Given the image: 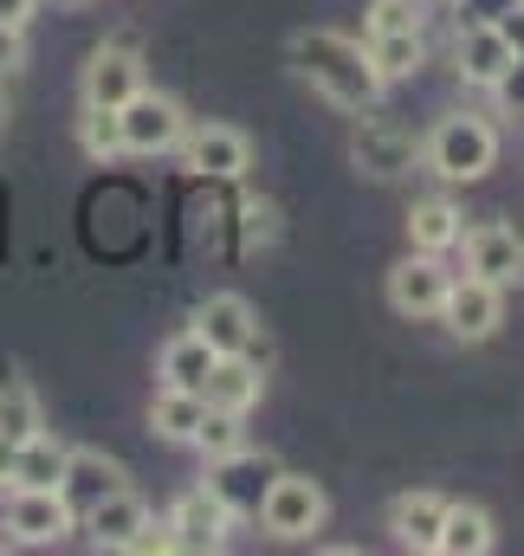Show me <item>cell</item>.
I'll use <instances>...</instances> for the list:
<instances>
[{
    "mask_svg": "<svg viewBox=\"0 0 524 556\" xmlns=\"http://www.w3.org/2000/svg\"><path fill=\"white\" fill-rule=\"evenodd\" d=\"M291 65H298V78H311V91H324L337 111H370L376 98H383V72H376V59L357 46V39H344V33H291Z\"/></svg>",
    "mask_w": 524,
    "mask_h": 556,
    "instance_id": "cell-1",
    "label": "cell"
},
{
    "mask_svg": "<svg viewBox=\"0 0 524 556\" xmlns=\"http://www.w3.org/2000/svg\"><path fill=\"white\" fill-rule=\"evenodd\" d=\"M427 168L440 175V181H479V175H492V162H499V130L486 124V117H440L434 124V137H427Z\"/></svg>",
    "mask_w": 524,
    "mask_h": 556,
    "instance_id": "cell-2",
    "label": "cell"
},
{
    "mask_svg": "<svg viewBox=\"0 0 524 556\" xmlns=\"http://www.w3.org/2000/svg\"><path fill=\"white\" fill-rule=\"evenodd\" d=\"M260 518H265L272 538H317L324 518H330V498H324L317 479H304V472H278L272 492H265V505H260Z\"/></svg>",
    "mask_w": 524,
    "mask_h": 556,
    "instance_id": "cell-3",
    "label": "cell"
},
{
    "mask_svg": "<svg viewBox=\"0 0 524 556\" xmlns=\"http://www.w3.org/2000/svg\"><path fill=\"white\" fill-rule=\"evenodd\" d=\"M272 479H278V459L260 453V446H234V453H221L214 466H208V492L240 518V511H260L265 492H272Z\"/></svg>",
    "mask_w": 524,
    "mask_h": 556,
    "instance_id": "cell-4",
    "label": "cell"
},
{
    "mask_svg": "<svg viewBox=\"0 0 524 556\" xmlns=\"http://www.w3.org/2000/svg\"><path fill=\"white\" fill-rule=\"evenodd\" d=\"M0 518H7V531H13V544H59V538L78 525V511L65 505L59 485H13V505H7Z\"/></svg>",
    "mask_w": 524,
    "mask_h": 556,
    "instance_id": "cell-5",
    "label": "cell"
},
{
    "mask_svg": "<svg viewBox=\"0 0 524 556\" xmlns=\"http://www.w3.org/2000/svg\"><path fill=\"white\" fill-rule=\"evenodd\" d=\"M440 317H447V330H453L460 343H486V337L499 330V317H506V285H492V278H479V273L453 278Z\"/></svg>",
    "mask_w": 524,
    "mask_h": 556,
    "instance_id": "cell-6",
    "label": "cell"
},
{
    "mask_svg": "<svg viewBox=\"0 0 524 556\" xmlns=\"http://www.w3.org/2000/svg\"><path fill=\"white\" fill-rule=\"evenodd\" d=\"M195 337H208L214 356H253L260 343V317L240 291H214L201 311H195Z\"/></svg>",
    "mask_w": 524,
    "mask_h": 556,
    "instance_id": "cell-7",
    "label": "cell"
},
{
    "mask_svg": "<svg viewBox=\"0 0 524 556\" xmlns=\"http://www.w3.org/2000/svg\"><path fill=\"white\" fill-rule=\"evenodd\" d=\"M117 117H124V149H136V155H162V149H175V142L188 137L182 104L162 98V91H136Z\"/></svg>",
    "mask_w": 524,
    "mask_h": 556,
    "instance_id": "cell-8",
    "label": "cell"
},
{
    "mask_svg": "<svg viewBox=\"0 0 524 556\" xmlns=\"http://www.w3.org/2000/svg\"><path fill=\"white\" fill-rule=\"evenodd\" d=\"M182 162H188L201 181H234V175H247L253 142L240 137L234 124H201V130L182 137Z\"/></svg>",
    "mask_w": 524,
    "mask_h": 556,
    "instance_id": "cell-9",
    "label": "cell"
},
{
    "mask_svg": "<svg viewBox=\"0 0 524 556\" xmlns=\"http://www.w3.org/2000/svg\"><path fill=\"white\" fill-rule=\"evenodd\" d=\"M447 285H453V273H447L434 253H408V260L389 273V304L401 311V317H440Z\"/></svg>",
    "mask_w": 524,
    "mask_h": 556,
    "instance_id": "cell-10",
    "label": "cell"
},
{
    "mask_svg": "<svg viewBox=\"0 0 524 556\" xmlns=\"http://www.w3.org/2000/svg\"><path fill=\"white\" fill-rule=\"evenodd\" d=\"M227 525H234V511H227L208 485L182 492L175 511H169V538H175V551H221V544H227Z\"/></svg>",
    "mask_w": 524,
    "mask_h": 556,
    "instance_id": "cell-11",
    "label": "cell"
},
{
    "mask_svg": "<svg viewBox=\"0 0 524 556\" xmlns=\"http://www.w3.org/2000/svg\"><path fill=\"white\" fill-rule=\"evenodd\" d=\"M136 91H142V59H136L130 46H98L91 65H85V104L124 111Z\"/></svg>",
    "mask_w": 524,
    "mask_h": 556,
    "instance_id": "cell-12",
    "label": "cell"
},
{
    "mask_svg": "<svg viewBox=\"0 0 524 556\" xmlns=\"http://www.w3.org/2000/svg\"><path fill=\"white\" fill-rule=\"evenodd\" d=\"M460 240H466V273L492 278V285H519L524 278V240L506 220H486V227H473Z\"/></svg>",
    "mask_w": 524,
    "mask_h": 556,
    "instance_id": "cell-13",
    "label": "cell"
},
{
    "mask_svg": "<svg viewBox=\"0 0 524 556\" xmlns=\"http://www.w3.org/2000/svg\"><path fill=\"white\" fill-rule=\"evenodd\" d=\"M350 162H357L363 175H376V181H395V175L414 168V137H401L395 124H363V130L350 137Z\"/></svg>",
    "mask_w": 524,
    "mask_h": 556,
    "instance_id": "cell-14",
    "label": "cell"
},
{
    "mask_svg": "<svg viewBox=\"0 0 524 556\" xmlns=\"http://www.w3.org/2000/svg\"><path fill=\"white\" fill-rule=\"evenodd\" d=\"M117 485H124V466L104 459V453H72V459H65V479H59V492H65V505H72L78 518H85L91 505H104Z\"/></svg>",
    "mask_w": 524,
    "mask_h": 556,
    "instance_id": "cell-15",
    "label": "cell"
},
{
    "mask_svg": "<svg viewBox=\"0 0 524 556\" xmlns=\"http://www.w3.org/2000/svg\"><path fill=\"white\" fill-rule=\"evenodd\" d=\"M208 408H227V415H247L253 402L265 395V376L253 356H214V369H208Z\"/></svg>",
    "mask_w": 524,
    "mask_h": 556,
    "instance_id": "cell-16",
    "label": "cell"
},
{
    "mask_svg": "<svg viewBox=\"0 0 524 556\" xmlns=\"http://www.w3.org/2000/svg\"><path fill=\"white\" fill-rule=\"evenodd\" d=\"M440 518H447V498L440 492H401L389 505V531H395V544H408V551H434Z\"/></svg>",
    "mask_w": 524,
    "mask_h": 556,
    "instance_id": "cell-17",
    "label": "cell"
},
{
    "mask_svg": "<svg viewBox=\"0 0 524 556\" xmlns=\"http://www.w3.org/2000/svg\"><path fill=\"white\" fill-rule=\"evenodd\" d=\"M506 59H512V46H506V33H499L492 20H466V26H460V72H466L473 85H492V78L506 72Z\"/></svg>",
    "mask_w": 524,
    "mask_h": 556,
    "instance_id": "cell-18",
    "label": "cell"
},
{
    "mask_svg": "<svg viewBox=\"0 0 524 556\" xmlns=\"http://www.w3.org/2000/svg\"><path fill=\"white\" fill-rule=\"evenodd\" d=\"M85 525H91V538H98V544H111V551H124V544H130L136 531L149 525V505L136 498L130 485H117V492H111L104 505H91V511H85Z\"/></svg>",
    "mask_w": 524,
    "mask_h": 556,
    "instance_id": "cell-19",
    "label": "cell"
},
{
    "mask_svg": "<svg viewBox=\"0 0 524 556\" xmlns=\"http://www.w3.org/2000/svg\"><path fill=\"white\" fill-rule=\"evenodd\" d=\"M492 544H499V538H492V518H486L479 505H447L434 551L440 556H486Z\"/></svg>",
    "mask_w": 524,
    "mask_h": 556,
    "instance_id": "cell-20",
    "label": "cell"
},
{
    "mask_svg": "<svg viewBox=\"0 0 524 556\" xmlns=\"http://www.w3.org/2000/svg\"><path fill=\"white\" fill-rule=\"evenodd\" d=\"M460 207L453 201H414V214H408V240H414V253H447V247H460Z\"/></svg>",
    "mask_w": 524,
    "mask_h": 556,
    "instance_id": "cell-21",
    "label": "cell"
},
{
    "mask_svg": "<svg viewBox=\"0 0 524 556\" xmlns=\"http://www.w3.org/2000/svg\"><path fill=\"white\" fill-rule=\"evenodd\" d=\"M201 420H208V395H195V389H169V382H162V395L149 402V427H155L162 440H195Z\"/></svg>",
    "mask_w": 524,
    "mask_h": 556,
    "instance_id": "cell-22",
    "label": "cell"
},
{
    "mask_svg": "<svg viewBox=\"0 0 524 556\" xmlns=\"http://www.w3.org/2000/svg\"><path fill=\"white\" fill-rule=\"evenodd\" d=\"M208 369H214V350H208V337H195V330L162 350V382H169V389H195V395H201V389H208Z\"/></svg>",
    "mask_w": 524,
    "mask_h": 556,
    "instance_id": "cell-23",
    "label": "cell"
},
{
    "mask_svg": "<svg viewBox=\"0 0 524 556\" xmlns=\"http://www.w3.org/2000/svg\"><path fill=\"white\" fill-rule=\"evenodd\" d=\"M65 459H72V446L33 433V440L13 446V485H59L65 479Z\"/></svg>",
    "mask_w": 524,
    "mask_h": 556,
    "instance_id": "cell-24",
    "label": "cell"
},
{
    "mask_svg": "<svg viewBox=\"0 0 524 556\" xmlns=\"http://www.w3.org/2000/svg\"><path fill=\"white\" fill-rule=\"evenodd\" d=\"M46 433V415H39V395L20 382V376H0V440H33Z\"/></svg>",
    "mask_w": 524,
    "mask_h": 556,
    "instance_id": "cell-25",
    "label": "cell"
},
{
    "mask_svg": "<svg viewBox=\"0 0 524 556\" xmlns=\"http://www.w3.org/2000/svg\"><path fill=\"white\" fill-rule=\"evenodd\" d=\"M363 52L376 59L383 78H408V72H421V33H370Z\"/></svg>",
    "mask_w": 524,
    "mask_h": 556,
    "instance_id": "cell-26",
    "label": "cell"
},
{
    "mask_svg": "<svg viewBox=\"0 0 524 556\" xmlns=\"http://www.w3.org/2000/svg\"><path fill=\"white\" fill-rule=\"evenodd\" d=\"M78 142H85V155H98V162L124 155V117H117V111H104V104H85Z\"/></svg>",
    "mask_w": 524,
    "mask_h": 556,
    "instance_id": "cell-27",
    "label": "cell"
},
{
    "mask_svg": "<svg viewBox=\"0 0 524 556\" xmlns=\"http://www.w3.org/2000/svg\"><path fill=\"white\" fill-rule=\"evenodd\" d=\"M195 446H201L208 459L234 453V446H240V415H227V408H208V420L195 427Z\"/></svg>",
    "mask_w": 524,
    "mask_h": 556,
    "instance_id": "cell-28",
    "label": "cell"
},
{
    "mask_svg": "<svg viewBox=\"0 0 524 556\" xmlns=\"http://www.w3.org/2000/svg\"><path fill=\"white\" fill-rule=\"evenodd\" d=\"M492 98H499V117H512V124H524V52H512L506 59V72L486 85Z\"/></svg>",
    "mask_w": 524,
    "mask_h": 556,
    "instance_id": "cell-29",
    "label": "cell"
},
{
    "mask_svg": "<svg viewBox=\"0 0 524 556\" xmlns=\"http://www.w3.org/2000/svg\"><path fill=\"white\" fill-rule=\"evenodd\" d=\"M370 33H421V0H376Z\"/></svg>",
    "mask_w": 524,
    "mask_h": 556,
    "instance_id": "cell-30",
    "label": "cell"
},
{
    "mask_svg": "<svg viewBox=\"0 0 524 556\" xmlns=\"http://www.w3.org/2000/svg\"><path fill=\"white\" fill-rule=\"evenodd\" d=\"M492 26L506 33V46H512V52H524V0H512V7H506V13H499Z\"/></svg>",
    "mask_w": 524,
    "mask_h": 556,
    "instance_id": "cell-31",
    "label": "cell"
},
{
    "mask_svg": "<svg viewBox=\"0 0 524 556\" xmlns=\"http://www.w3.org/2000/svg\"><path fill=\"white\" fill-rule=\"evenodd\" d=\"M26 59V39H20V26H0V72H13Z\"/></svg>",
    "mask_w": 524,
    "mask_h": 556,
    "instance_id": "cell-32",
    "label": "cell"
},
{
    "mask_svg": "<svg viewBox=\"0 0 524 556\" xmlns=\"http://www.w3.org/2000/svg\"><path fill=\"white\" fill-rule=\"evenodd\" d=\"M39 0H0V26H26Z\"/></svg>",
    "mask_w": 524,
    "mask_h": 556,
    "instance_id": "cell-33",
    "label": "cell"
},
{
    "mask_svg": "<svg viewBox=\"0 0 524 556\" xmlns=\"http://www.w3.org/2000/svg\"><path fill=\"white\" fill-rule=\"evenodd\" d=\"M460 7H466V13H473V20H499V13H506V7H512V0H460Z\"/></svg>",
    "mask_w": 524,
    "mask_h": 556,
    "instance_id": "cell-34",
    "label": "cell"
},
{
    "mask_svg": "<svg viewBox=\"0 0 524 556\" xmlns=\"http://www.w3.org/2000/svg\"><path fill=\"white\" fill-rule=\"evenodd\" d=\"M0 485H13V440H0Z\"/></svg>",
    "mask_w": 524,
    "mask_h": 556,
    "instance_id": "cell-35",
    "label": "cell"
},
{
    "mask_svg": "<svg viewBox=\"0 0 524 556\" xmlns=\"http://www.w3.org/2000/svg\"><path fill=\"white\" fill-rule=\"evenodd\" d=\"M52 7H85V0H52Z\"/></svg>",
    "mask_w": 524,
    "mask_h": 556,
    "instance_id": "cell-36",
    "label": "cell"
},
{
    "mask_svg": "<svg viewBox=\"0 0 524 556\" xmlns=\"http://www.w3.org/2000/svg\"><path fill=\"white\" fill-rule=\"evenodd\" d=\"M0 130H7V98H0Z\"/></svg>",
    "mask_w": 524,
    "mask_h": 556,
    "instance_id": "cell-37",
    "label": "cell"
}]
</instances>
